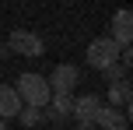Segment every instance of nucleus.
I'll list each match as a JSON object with an SVG mask.
<instances>
[{"label": "nucleus", "instance_id": "3", "mask_svg": "<svg viewBox=\"0 0 133 130\" xmlns=\"http://www.w3.org/2000/svg\"><path fill=\"white\" fill-rule=\"evenodd\" d=\"M7 49L18 56H42V49H46V42L39 39L35 32H25V28H14L11 35H7Z\"/></svg>", "mask_w": 133, "mask_h": 130}, {"label": "nucleus", "instance_id": "14", "mask_svg": "<svg viewBox=\"0 0 133 130\" xmlns=\"http://www.w3.org/2000/svg\"><path fill=\"white\" fill-rule=\"evenodd\" d=\"M77 130H91V127H81V123H77Z\"/></svg>", "mask_w": 133, "mask_h": 130}, {"label": "nucleus", "instance_id": "13", "mask_svg": "<svg viewBox=\"0 0 133 130\" xmlns=\"http://www.w3.org/2000/svg\"><path fill=\"white\" fill-rule=\"evenodd\" d=\"M0 130H7V120H4V116H0Z\"/></svg>", "mask_w": 133, "mask_h": 130}, {"label": "nucleus", "instance_id": "1", "mask_svg": "<svg viewBox=\"0 0 133 130\" xmlns=\"http://www.w3.org/2000/svg\"><path fill=\"white\" fill-rule=\"evenodd\" d=\"M14 91H18V98H21V106H46L49 102V81L42 74H21L18 77V84H14Z\"/></svg>", "mask_w": 133, "mask_h": 130}, {"label": "nucleus", "instance_id": "7", "mask_svg": "<svg viewBox=\"0 0 133 130\" xmlns=\"http://www.w3.org/2000/svg\"><path fill=\"white\" fill-rule=\"evenodd\" d=\"M109 39H116L119 46H130V39H133V14H130V7H119V11L112 14V32H109Z\"/></svg>", "mask_w": 133, "mask_h": 130}, {"label": "nucleus", "instance_id": "6", "mask_svg": "<svg viewBox=\"0 0 133 130\" xmlns=\"http://www.w3.org/2000/svg\"><path fill=\"white\" fill-rule=\"evenodd\" d=\"M77 77L81 74H77L74 63H60L46 81H49V91H74V88H77Z\"/></svg>", "mask_w": 133, "mask_h": 130}, {"label": "nucleus", "instance_id": "5", "mask_svg": "<svg viewBox=\"0 0 133 130\" xmlns=\"http://www.w3.org/2000/svg\"><path fill=\"white\" fill-rule=\"evenodd\" d=\"M46 106H49L46 120H53L56 127H60V123H66V120H70V113H74V91H53Z\"/></svg>", "mask_w": 133, "mask_h": 130}, {"label": "nucleus", "instance_id": "10", "mask_svg": "<svg viewBox=\"0 0 133 130\" xmlns=\"http://www.w3.org/2000/svg\"><path fill=\"white\" fill-rule=\"evenodd\" d=\"M109 106H116V109H126V113H130V77H126V81L109 84Z\"/></svg>", "mask_w": 133, "mask_h": 130}, {"label": "nucleus", "instance_id": "2", "mask_svg": "<svg viewBox=\"0 0 133 130\" xmlns=\"http://www.w3.org/2000/svg\"><path fill=\"white\" fill-rule=\"evenodd\" d=\"M119 42L116 39H109V35H102V39H95L91 46H88V53H84V60H88V67H95V70H105L109 63H116L119 60Z\"/></svg>", "mask_w": 133, "mask_h": 130}, {"label": "nucleus", "instance_id": "11", "mask_svg": "<svg viewBox=\"0 0 133 130\" xmlns=\"http://www.w3.org/2000/svg\"><path fill=\"white\" fill-rule=\"evenodd\" d=\"M102 74H105V84L126 81V77H130V63H126V60H116V63H109V67L102 70Z\"/></svg>", "mask_w": 133, "mask_h": 130}, {"label": "nucleus", "instance_id": "12", "mask_svg": "<svg viewBox=\"0 0 133 130\" xmlns=\"http://www.w3.org/2000/svg\"><path fill=\"white\" fill-rule=\"evenodd\" d=\"M18 120H21V127H39L42 120H46V113H42L39 106H21V109H18Z\"/></svg>", "mask_w": 133, "mask_h": 130}, {"label": "nucleus", "instance_id": "8", "mask_svg": "<svg viewBox=\"0 0 133 130\" xmlns=\"http://www.w3.org/2000/svg\"><path fill=\"white\" fill-rule=\"evenodd\" d=\"M95 127H102V130H126L130 127V113L116 109V106H102L98 116H95Z\"/></svg>", "mask_w": 133, "mask_h": 130}, {"label": "nucleus", "instance_id": "4", "mask_svg": "<svg viewBox=\"0 0 133 130\" xmlns=\"http://www.w3.org/2000/svg\"><path fill=\"white\" fill-rule=\"evenodd\" d=\"M98 109H102V98L91 95V91H84L81 98H74V113H70V120H77L81 127H95Z\"/></svg>", "mask_w": 133, "mask_h": 130}, {"label": "nucleus", "instance_id": "9", "mask_svg": "<svg viewBox=\"0 0 133 130\" xmlns=\"http://www.w3.org/2000/svg\"><path fill=\"white\" fill-rule=\"evenodd\" d=\"M18 109H21L18 91H14L11 84H0V116H4V120H11V116H18Z\"/></svg>", "mask_w": 133, "mask_h": 130}]
</instances>
